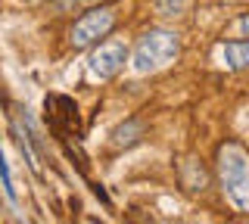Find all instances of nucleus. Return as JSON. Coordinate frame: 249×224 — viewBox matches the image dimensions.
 Listing matches in <instances>:
<instances>
[{"label":"nucleus","instance_id":"1","mask_svg":"<svg viewBox=\"0 0 249 224\" xmlns=\"http://www.w3.org/2000/svg\"><path fill=\"white\" fill-rule=\"evenodd\" d=\"M218 168H221V184L228 199L240 212H249V156L231 143L218 156Z\"/></svg>","mask_w":249,"mask_h":224},{"label":"nucleus","instance_id":"2","mask_svg":"<svg viewBox=\"0 0 249 224\" xmlns=\"http://www.w3.org/2000/svg\"><path fill=\"white\" fill-rule=\"evenodd\" d=\"M178 37L168 34V32H150L140 37V44L131 53V69L137 75H146V72H159L165 69L168 63L178 59Z\"/></svg>","mask_w":249,"mask_h":224},{"label":"nucleus","instance_id":"3","mask_svg":"<svg viewBox=\"0 0 249 224\" xmlns=\"http://www.w3.org/2000/svg\"><path fill=\"white\" fill-rule=\"evenodd\" d=\"M112 25H115L112 6L90 10V13H84V16L75 22V28H72V44H75V47H88V44H93L97 37L109 34V28H112Z\"/></svg>","mask_w":249,"mask_h":224},{"label":"nucleus","instance_id":"4","mask_svg":"<svg viewBox=\"0 0 249 224\" xmlns=\"http://www.w3.org/2000/svg\"><path fill=\"white\" fill-rule=\"evenodd\" d=\"M124 66V47L122 44H103V47H97L90 53V59H88V72H90V78H100V81H106V78H112V75H119V69Z\"/></svg>","mask_w":249,"mask_h":224},{"label":"nucleus","instance_id":"5","mask_svg":"<svg viewBox=\"0 0 249 224\" xmlns=\"http://www.w3.org/2000/svg\"><path fill=\"white\" fill-rule=\"evenodd\" d=\"M218 56L228 69H249V44H224Z\"/></svg>","mask_w":249,"mask_h":224},{"label":"nucleus","instance_id":"6","mask_svg":"<svg viewBox=\"0 0 249 224\" xmlns=\"http://www.w3.org/2000/svg\"><path fill=\"white\" fill-rule=\"evenodd\" d=\"M140 131H143V125H140V121H128V125H122L119 131H115V146H124V143H134L137 140V134Z\"/></svg>","mask_w":249,"mask_h":224},{"label":"nucleus","instance_id":"7","mask_svg":"<svg viewBox=\"0 0 249 224\" xmlns=\"http://www.w3.org/2000/svg\"><path fill=\"white\" fill-rule=\"evenodd\" d=\"M0 172H3V193L10 203H16V187H13V172H10V162H0Z\"/></svg>","mask_w":249,"mask_h":224},{"label":"nucleus","instance_id":"8","mask_svg":"<svg viewBox=\"0 0 249 224\" xmlns=\"http://www.w3.org/2000/svg\"><path fill=\"white\" fill-rule=\"evenodd\" d=\"M237 32H240V34H249V16H240V22H237Z\"/></svg>","mask_w":249,"mask_h":224}]
</instances>
